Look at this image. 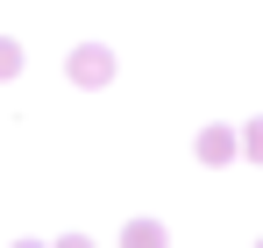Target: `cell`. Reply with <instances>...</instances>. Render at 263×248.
Instances as JSON below:
<instances>
[{"instance_id":"6","label":"cell","mask_w":263,"mask_h":248,"mask_svg":"<svg viewBox=\"0 0 263 248\" xmlns=\"http://www.w3.org/2000/svg\"><path fill=\"white\" fill-rule=\"evenodd\" d=\"M57 248H92V241H86V234H71V241H57Z\"/></svg>"},{"instance_id":"3","label":"cell","mask_w":263,"mask_h":248,"mask_svg":"<svg viewBox=\"0 0 263 248\" xmlns=\"http://www.w3.org/2000/svg\"><path fill=\"white\" fill-rule=\"evenodd\" d=\"M121 248H164V227L157 220H128L121 227Z\"/></svg>"},{"instance_id":"7","label":"cell","mask_w":263,"mask_h":248,"mask_svg":"<svg viewBox=\"0 0 263 248\" xmlns=\"http://www.w3.org/2000/svg\"><path fill=\"white\" fill-rule=\"evenodd\" d=\"M14 248H36V241H14Z\"/></svg>"},{"instance_id":"1","label":"cell","mask_w":263,"mask_h":248,"mask_svg":"<svg viewBox=\"0 0 263 248\" xmlns=\"http://www.w3.org/2000/svg\"><path fill=\"white\" fill-rule=\"evenodd\" d=\"M71 78H79V85H107V78H114V57H107L100 43H86V50H71Z\"/></svg>"},{"instance_id":"5","label":"cell","mask_w":263,"mask_h":248,"mask_svg":"<svg viewBox=\"0 0 263 248\" xmlns=\"http://www.w3.org/2000/svg\"><path fill=\"white\" fill-rule=\"evenodd\" d=\"M235 149H249V156L263 163V121H249V128H242V135H235Z\"/></svg>"},{"instance_id":"4","label":"cell","mask_w":263,"mask_h":248,"mask_svg":"<svg viewBox=\"0 0 263 248\" xmlns=\"http://www.w3.org/2000/svg\"><path fill=\"white\" fill-rule=\"evenodd\" d=\"M14 71H22V43L0 36V78H14Z\"/></svg>"},{"instance_id":"2","label":"cell","mask_w":263,"mask_h":248,"mask_svg":"<svg viewBox=\"0 0 263 248\" xmlns=\"http://www.w3.org/2000/svg\"><path fill=\"white\" fill-rule=\"evenodd\" d=\"M228 156H235V135L228 128H206L199 135V163H228Z\"/></svg>"}]
</instances>
